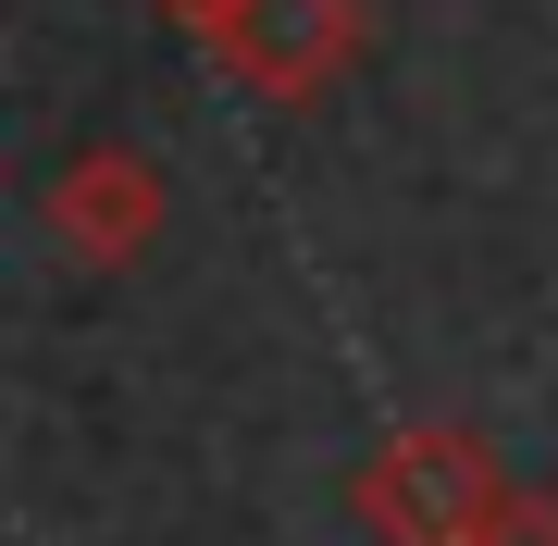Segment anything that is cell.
Listing matches in <instances>:
<instances>
[{
	"label": "cell",
	"mask_w": 558,
	"mask_h": 546,
	"mask_svg": "<svg viewBox=\"0 0 558 546\" xmlns=\"http://www.w3.org/2000/svg\"><path fill=\"white\" fill-rule=\"evenodd\" d=\"M373 497H385V522H410V546H497V522H509L497 472L459 435H398V460L373 472Z\"/></svg>",
	"instance_id": "cell-1"
}]
</instances>
